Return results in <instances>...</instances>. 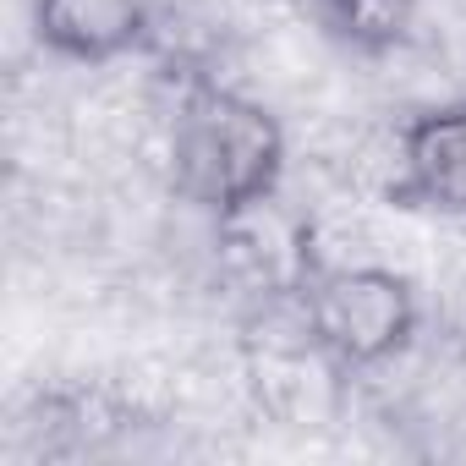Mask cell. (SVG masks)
I'll use <instances>...</instances> for the list:
<instances>
[{"mask_svg":"<svg viewBox=\"0 0 466 466\" xmlns=\"http://www.w3.org/2000/svg\"><path fill=\"white\" fill-rule=\"evenodd\" d=\"M390 203L466 219V94H455L400 127Z\"/></svg>","mask_w":466,"mask_h":466,"instance_id":"cell-3","label":"cell"},{"mask_svg":"<svg viewBox=\"0 0 466 466\" xmlns=\"http://www.w3.org/2000/svg\"><path fill=\"white\" fill-rule=\"evenodd\" d=\"M417 6H422V0H324V17H329V28L351 50L390 56V50H400L411 39Z\"/></svg>","mask_w":466,"mask_h":466,"instance_id":"cell-5","label":"cell"},{"mask_svg":"<svg viewBox=\"0 0 466 466\" xmlns=\"http://www.w3.org/2000/svg\"><path fill=\"white\" fill-rule=\"evenodd\" d=\"M291 297H297L308 346L346 373L390 368L422 329L417 286L400 269L324 258V253H313V242H302Z\"/></svg>","mask_w":466,"mask_h":466,"instance_id":"cell-2","label":"cell"},{"mask_svg":"<svg viewBox=\"0 0 466 466\" xmlns=\"http://www.w3.org/2000/svg\"><path fill=\"white\" fill-rule=\"evenodd\" d=\"M165 165L181 203L214 225H237L275 203L286 181V132L242 88L187 72L165 121Z\"/></svg>","mask_w":466,"mask_h":466,"instance_id":"cell-1","label":"cell"},{"mask_svg":"<svg viewBox=\"0 0 466 466\" xmlns=\"http://www.w3.org/2000/svg\"><path fill=\"white\" fill-rule=\"evenodd\" d=\"M154 34V0H34V39L72 66H110Z\"/></svg>","mask_w":466,"mask_h":466,"instance_id":"cell-4","label":"cell"}]
</instances>
